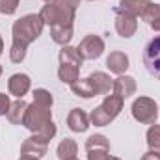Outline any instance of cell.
<instances>
[{"instance_id": "6da1fadb", "label": "cell", "mask_w": 160, "mask_h": 160, "mask_svg": "<svg viewBox=\"0 0 160 160\" xmlns=\"http://www.w3.org/2000/svg\"><path fill=\"white\" fill-rule=\"evenodd\" d=\"M143 65L153 75L160 80V36H155L143 48Z\"/></svg>"}]
</instances>
